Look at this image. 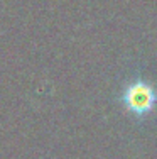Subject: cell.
I'll use <instances>...</instances> for the list:
<instances>
[{
  "instance_id": "obj_1",
  "label": "cell",
  "mask_w": 157,
  "mask_h": 159,
  "mask_svg": "<svg viewBox=\"0 0 157 159\" xmlns=\"http://www.w3.org/2000/svg\"><path fill=\"white\" fill-rule=\"evenodd\" d=\"M120 102L132 115L142 119L152 113L157 107V92L150 83L144 80H133L125 85Z\"/></svg>"
}]
</instances>
